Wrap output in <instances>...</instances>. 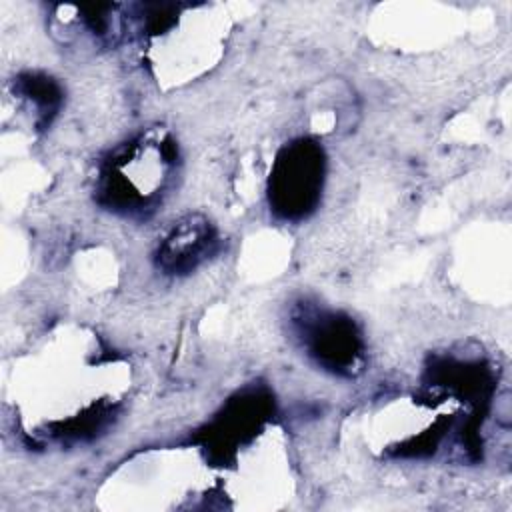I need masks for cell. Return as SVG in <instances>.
Listing matches in <instances>:
<instances>
[{
	"label": "cell",
	"mask_w": 512,
	"mask_h": 512,
	"mask_svg": "<svg viewBox=\"0 0 512 512\" xmlns=\"http://www.w3.org/2000/svg\"><path fill=\"white\" fill-rule=\"evenodd\" d=\"M324 156L310 140H298L278 156L270 178V204L290 220L308 216L322 192Z\"/></svg>",
	"instance_id": "6da1fadb"
},
{
	"label": "cell",
	"mask_w": 512,
	"mask_h": 512,
	"mask_svg": "<svg viewBox=\"0 0 512 512\" xmlns=\"http://www.w3.org/2000/svg\"><path fill=\"white\" fill-rule=\"evenodd\" d=\"M302 342L324 368L350 374L360 358V336L350 318L326 310L304 312L300 322Z\"/></svg>",
	"instance_id": "7a4b0ae2"
},
{
	"label": "cell",
	"mask_w": 512,
	"mask_h": 512,
	"mask_svg": "<svg viewBox=\"0 0 512 512\" xmlns=\"http://www.w3.org/2000/svg\"><path fill=\"white\" fill-rule=\"evenodd\" d=\"M214 244V232L204 218L180 220L158 248V262L168 272L192 270Z\"/></svg>",
	"instance_id": "3957f363"
}]
</instances>
